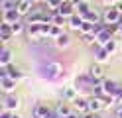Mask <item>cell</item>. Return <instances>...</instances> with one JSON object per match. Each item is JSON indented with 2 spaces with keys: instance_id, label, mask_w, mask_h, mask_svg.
<instances>
[{
  "instance_id": "6da1fadb",
  "label": "cell",
  "mask_w": 122,
  "mask_h": 118,
  "mask_svg": "<svg viewBox=\"0 0 122 118\" xmlns=\"http://www.w3.org/2000/svg\"><path fill=\"white\" fill-rule=\"evenodd\" d=\"M122 22V14L116 10V6H112V8H106V10L102 12V24H120Z\"/></svg>"
},
{
  "instance_id": "7a4b0ae2",
  "label": "cell",
  "mask_w": 122,
  "mask_h": 118,
  "mask_svg": "<svg viewBox=\"0 0 122 118\" xmlns=\"http://www.w3.org/2000/svg\"><path fill=\"white\" fill-rule=\"evenodd\" d=\"M57 12H59L61 16H65L67 20H69L73 14H77V6H75L71 0H63V4L59 6V10H57Z\"/></svg>"
},
{
  "instance_id": "3957f363",
  "label": "cell",
  "mask_w": 122,
  "mask_h": 118,
  "mask_svg": "<svg viewBox=\"0 0 122 118\" xmlns=\"http://www.w3.org/2000/svg\"><path fill=\"white\" fill-rule=\"evenodd\" d=\"M102 89H104V94H110V97H114V94L118 92V83L116 81H110V79H106V81H102Z\"/></svg>"
},
{
  "instance_id": "277c9868",
  "label": "cell",
  "mask_w": 122,
  "mask_h": 118,
  "mask_svg": "<svg viewBox=\"0 0 122 118\" xmlns=\"http://www.w3.org/2000/svg\"><path fill=\"white\" fill-rule=\"evenodd\" d=\"M73 106L79 110V112H91L89 110V98H83V97H77V98H73Z\"/></svg>"
},
{
  "instance_id": "5b68a950",
  "label": "cell",
  "mask_w": 122,
  "mask_h": 118,
  "mask_svg": "<svg viewBox=\"0 0 122 118\" xmlns=\"http://www.w3.org/2000/svg\"><path fill=\"white\" fill-rule=\"evenodd\" d=\"M14 36V31H12V24H6V22H2V26H0V39L6 43L8 39Z\"/></svg>"
},
{
  "instance_id": "8992f818",
  "label": "cell",
  "mask_w": 122,
  "mask_h": 118,
  "mask_svg": "<svg viewBox=\"0 0 122 118\" xmlns=\"http://www.w3.org/2000/svg\"><path fill=\"white\" fill-rule=\"evenodd\" d=\"M34 2H32V0H18V6H16V10L22 14V16H28L30 12H32V6Z\"/></svg>"
},
{
  "instance_id": "52a82bcc",
  "label": "cell",
  "mask_w": 122,
  "mask_h": 118,
  "mask_svg": "<svg viewBox=\"0 0 122 118\" xmlns=\"http://www.w3.org/2000/svg\"><path fill=\"white\" fill-rule=\"evenodd\" d=\"M20 106V98L14 97V94H8V97L4 98V110H16Z\"/></svg>"
},
{
  "instance_id": "ba28073f",
  "label": "cell",
  "mask_w": 122,
  "mask_h": 118,
  "mask_svg": "<svg viewBox=\"0 0 122 118\" xmlns=\"http://www.w3.org/2000/svg\"><path fill=\"white\" fill-rule=\"evenodd\" d=\"M49 110H51V108H47L45 104H41V102H37V104L34 106V110H32V116H34V118H45Z\"/></svg>"
},
{
  "instance_id": "9c48e42d",
  "label": "cell",
  "mask_w": 122,
  "mask_h": 118,
  "mask_svg": "<svg viewBox=\"0 0 122 118\" xmlns=\"http://www.w3.org/2000/svg\"><path fill=\"white\" fill-rule=\"evenodd\" d=\"M14 87H16V79L12 77H6V79H0V89H2L4 92H12Z\"/></svg>"
},
{
  "instance_id": "30bf717a",
  "label": "cell",
  "mask_w": 122,
  "mask_h": 118,
  "mask_svg": "<svg viewBox=\"0 0 122 118\" xmlns=\"http://www.w3.org/2000/svg\"><path fill=\"white\" fill-rule=\"evenodd\" d=\"M102 67H101V63H93V65H91V69H89V79H102Z\"/></svg>"
},
{
  "instance_id": "8fae6325",
  "label": "cell",
  "mask_w": 122,
  "mask_h": 118,
  "mask_svg": "<svg viewBox=\"0 0 122 118\" xmlns=\"http://www.w3.org/2000/svg\"><path fill=\"white\" fill-rule=\"evenodd\" d=\"M20 16H22V14L16 10V8H12V10H6V12H4V22H6V24H14V22H18V20H20Z\"/></svg>"
},
{
  "instance_id": "7c38bea8",
  "label": "cell",
  "mask_w": 122,
  "mask_h": 118,
  "mask_svg": "<svg viewBox=\"0 0 122 118\" xmlns=\"http://www.w3.org/2000/svg\"><path fill=\"white\" fill-rule=\"evenodd\" d=\"M53 110H55V114H57L59 118H67V116L71 114V108L67 106L65 102H59V104H55V108H53Z\"/></svg>"
},
{
  "instance_id": "4fadbf2b",
  "label": "cell",
  "mask_w": 122,
  "mask_h": 118,
  "mask_svg": "<svg viewBox=\"0 0 122 118\" xmlns=\"http://www.w3.org/2000/svg\"><path fill=\"white\" fill-rule=\"evenodd\" d=\"M101 108H104L101 97H93V98H89V110H91V112H98Z\"/></svg>"
},
{
  "instance_id": "5bb4252c",
  "label": "cell",
  "mask_w": 122,
  "mask_h": 118,
  "mask_svg": "<svg viewBox=\"0 0 122 118\" xmlns=\"http://www.w3.org/2000/svg\"><path fill=\"white\" fill-rule=\"evenodd\" d=\"M83 22H85V18H83V16H79V14H73L71 18H69V28H71V30H81Z\"/></svg>"
},
{
  "instance_id": "9a60e30c",
  "label": "cell",
  "mask_w": 122,
  "mask_h": 118,
  "mask_svg": "<svg viewBox=\"0 0 122 118\" xmlns=\"http://www.w3.org/2000/svg\"><path fill=\"white\" fill-rule=\"evenodd\" d=\"M10 59H12V53H10V49L2 47V51H0V65H10Z\"/></svg>"
},
{
  "instance_id": "2e32d148",
  "label": "cell",
  "mask_w": 122,
  "mask_h": 118,
  "mask_svg": "<svg viewBox=\"0 0 122 118\" xmlns=\"http://www.w3.org/2000/svg\"><path fill=\"white\" fill-rule=\"evenodd\" d=\"M59 71H61L59 63H51V65H47V77H51V79L59 77Z\"/></svg>"
},
{
  "instance_id": "e0dca14e",
  "label": "cell",
  "mask_w": 122,
  "mask_h": 118,
  "mask_svg": "<svg viewBox=\"0 0 122 118\" xmlns=\"http://www.w3.org/2000/svg\"><path fill=\"white\" fill-rule=\"evenodd\" d=\"M81 41L85 45H91V43H97V34L91 31V34H81Z\"/></svg>"
},
{
  "instance_id": "ac0fdd59",
  "label": "cell",
  "mask_w": 122,
  "mask_h": 118,
  "mask_svg": "<svg viewBox=\"0 0 122 118\" xmlns=\"http://www.w3.org/2000/svg\"><path fill=\"white\" fill-rule=\"evenodd\" d=\"M69 43H71V37L67 36V34H61L59 37H55V45L57 47H67Z\"/></svg>"
},
{
  "instance_id": "d6986e66",
  "label": "cell",
  "mask_w": 122,
  "mask_h": 118,
  "mask_svg": "<svg viewBox=\"0 0 122 118\" xmlns=\"http://www.w3.org/2000/svg\"><path fill=\"white\" fill-rule=\"evenodd\" d=\"M93 10V8H91V4L89 2H81V4H77V14L79 16H83V18H85V16Z\"/></svg>"
},
{
  "instance_id": "ffe728a7",
  "label": "cell",
  "mask_w": 122,
  "mask_h": 118,
  "mask_svg": "<svg viewBox=\"0 0 122 118\" xmlns=\"http://www.w3.org/2000/svg\"><path fill=\"white\" fill-rule=\"evenodd\" d=\"M108 55H110V51L106 49V47H98V51H97V61L102 63V61L108 59Z\"/></svg>"
},
{
  "instance_id": "44dd1931",
  "label": "cell",
  "mask_w": 122,
  "mask_h": 118,
  "mask_svg": "<svg viewBox=\"0 0 122 118\" xmlns=\"http://www.w3.org/2000/svg\"><path fill=\"white\" fill-rule=\"evenodd\" d=\"M101 18H102V16L98 14L97 10H91V12L85 16V20H87V22H91V24H98V20H101Z\"/></svg>"
},
{
  "instance_id": "7402d4cb",
  "label": "cell",
  "mask_w": 122,
  "mask_h": 118,
  "mask_svg": "<svg viewBox=\"0 0 122 118\" xmlns=\"http://www.w3.org/2000/svg\"><path fill=\"white\" fill-rule=\"evenodd\" d=\"M45 4H47V10L49 12H57L59 6L63 4V0H45Z\"/></svg>"
},
{
  "instance_id": "603a6c76",
  "label": "cell",
  "mask_w": 122,
  "mask_h": 118,
  "mask_svg": "<svg viewBox=\"0 0 122 118\" xmlns=\"http://www.w3.org/2000/svg\"><path fill=\"white\" fill-rule=\"evenodd\" d=\"M65 16H61L59 12H53V16H51V24H55V26H63L65 24Z\"/></svg>"
},
{
  "instance_id": "cb8c5ba5",
  "label": "cell",
  "mask_w": 122,
  "mask_h": 118,
  "mask_svg": "<svg viewBox=\"0 0 122 118\" xmlns=\"http://www.w3.org/2000/svg\"><path fill=\"white\" fill-rule=\"evenodd\" d=\"M8 77H12V79H20V77H22V71H20L16 65H8Z\"/></svg>"
},
{
  "instance_id": "d4e9b609",
  "label": "cell",
  "mask_w": 122,
  "mask_h": 118,
  "mask_svg": "<svg viewBox=\"0 0 122 118\" xmlns=\"http://www.w3.org/2000/svg\"><path fill=\"white\" fill-rule=\"evenodd\" d=\"M63 98H67V100L77 98V94H75V89H73V87H67V89H63Z\"/></svg>"
},
{
  "instance_id": "484cf974",
  "label": "cell",
  "mask_w": 122,
  "mask_h": 118,
  "mask_svg": "<svg viewBox=\"0 0 122 118\" xmlns=\"http://www.w3.org/2000/svg\"><path fill=\"white\" fill-rule=\"evenodd\" d=\"M12 31H14V36H16V34H22V31H24V24L14 22V24H12Z\"/></svg>"
},
{
  "instance_id": "4316f807",
  "label": "cell",
  "mask_w": 122,
  "mask_h": 118,
  "mask_svg": "<svg viewBox=\"0 0 122 118\" xmlns=\"http://www.w3.org/2000/svg\"><path fill=\"white\" fill-rule=\"evenodd\" d=\"M49 36H51V37H59V36H61L59 26H55V24H53V26H51V30H49Z\"/></svg>"
},
{
  "instance_id": "83f0119b",
  "label": "cell",
  "mask_w": 122,
  "mask_h": 118,
  "mask_svg": "<svg viewBox=\"0 0 122 118\" xmlns=\"http://www.w3.org/2000/svg\"><path fill=\"white\" fill-rule=\"evenodd\" d=\"M104 47H106V49H108V51H110V53H112V51H114V49H116V41H114V39H110V41H108V43H106V45H104Z\"/></svg>"
},
{
  "instance_id": "f1b7e54d",
  "label": "cell",
  "mask_w": 122,
  "mask_h": 118,
  "mask_svg": "<svg viewBox=\"0 0 122 118\" xmlns=\"http://www.w3.org/2000/svg\"><path fill=\"white\" fill-rule=\"evenodd\" d=\"M114 100H116V102H122V87L118 89V92L114 94Z\"/></svg>"
},
{
  "instance_id": "f546056e",
  "label": "cell",
  "mask_w": 122,
  "mask_h": 118,
  "mask_svg": "<svg viewBox=\"0 0 122 118\" xmlns=\"http://www.w3.org/2000/svg\"><path fill=\"white\" fill-rule=\"evenodd\" d=\"M95 116H97L95 112H85V114H83L81 118H95Z\"/></svg>"
},
{
  "instance_id": "4dcf8cb0",
  "label": "cell",
  "mask_w": 122,
  "mask_h": 118,
  "mask_svg": "<svg viewBox=\"0 0 122 118\" xmlns=\"http://www.w3.org/2000/svg\"><path fill=\"white\" fill-rule=\"evenodd\" d=\"M116 10H118V12L122 14V2H116Z\"/></svg>"
},
{
  "instance_id": "1f68e13d",
  "label": "cell",
  "mask_w": 122,
  "mask_h": 118,
  "mask_svg": "<svg viewBox=\"0 0 122 118\" xmlns=\"http://www.w3.org/2000/svg\"><path fill=\"white\" fill-rule=\"evenodd\" d=\"M116 118H122V106H120V108L116 110Z\"/></svg>"
},
{
  "instance_id": "d6a6232c",
  "label": "cell",
  "mask_w": 122,
  "mask_h": 118,
  "mask_svg": "<svg viewBox=\"0 0 122 118\" xmlns=\"http://www.w3.org/2000/svg\"><path fill=\"white\" fill-rule=\"evenodd\" d=\"M67 118H81V116H79V114H75V112H71V114L67 116Z\"/></svg>"
},
{
  "instance_id": "836d02e7",
  "label": "cell",
  "mask_w": 122,
  "mask_h": 118,
  "mask_svg": "<svg viewBox=\"0 0 122 118\" xmlns=\"http://www.w3.org/2000/svg\"><path fill=\"white\" fill-rule=\"evenodd\" d=\"M71 2H73L75 6H77V4H81V2H85V0H71Z\"/></svg>"
},
{
  "instance_id": "e575fe53",
  "label": "cell",
  "mask_w": 122,
  "mask_h": 118,
  "mask_svg": "<svg viewBox=\"0 0 122 118\" xmlns=\"http://www.w3.org/2000/svg\"><path fill=\"white\" fill-rule=\"evenodd\" d=\"M12 118H22V116H20V114H16V112H14V114H12Z\"/></svg>"
},
{
  "instance_id": "d590c367",
  "label": "cell",
  "mask_w": 122,
  "mask_h": 118,
  "mask_svg": "<svg viewBox=\"0 0 122 118\" xmlns=\"http://www.w3.org/2000/svg\"><path fill=\"white\" fill-rule=\"evenodd\" d=\"M95 118H101V116H98V114H97V116H95Z\"/></svg>"
}]
</instances>
